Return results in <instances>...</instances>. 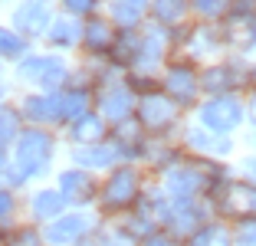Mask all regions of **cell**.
<instances>
[{
	"label": "cell",
	"mask_w": 256,
	"mask_h": 246,
	"mask_svg": "<svg viewBox=\"0 0 256 246\" xmlns=\"http://www.w3.org/2000/svg\"><path fill=\"white\" fill-rule=\"evenodd\" d=\"M53 161V134L43 128H26L16 134V168L14 180H26Z\"/></svg>",
	"instance_id": "6da1fadb"
},
{
	"label": "cell",
	"mask_w": 256,
	"mask_h": 246,
	"mask_svg": "<svg viewBox=\"0 0 256 246\" xmlns=\"http://www.w3.org/2000/svg\"><path fill=\"white\" fill-rule=\"evenodd\" d=\"M197 118H200V125L207 128V132L230 134V132H236V128L243 125L246 105H243L234 92H230V96H217V98H210V102H204L200 108H197Z\"/></svg>",
	"instance_id": "7a4b0ae2"
},
{
	"label": "cell",
	"mask_w": 256,
	"mask_h": 246,
	"mask_svg": "<svg viewBox=\"0 0 256 246\" xmlns=\"http://www.w3.org/2000/svg\"><path fill=\"white\" fill-rule=\"evenodd\" d=\"M138 180H142V174L135 171V168H115L112 174H108L106 187H102V207L115 210V207H128L132 204V197L138 194Z\"/></svg>",
	"instance_id": "3957f363"
},
{
	"label": "cell",
	"mask_w": 256,
	"mask_h": 246,
	"mask_svg": "<svg viewBox=\"0 0 256 246\" xmlns=\"http://www.w3.org/2000/svg\"><path fill=\"white\" fill-rule=\"evenodd\" d=\"M138 118L144 128H154V132H164L178 122V102L171 96H158V92H148V96L138 102Z\"/></svg>",
	"instance_id": "277c9868"
},
{
	"label": "cell",
	"mask_w": 256,
	"mask_h": 246,
	"mask_svg": "<svg viewBox=\"0 0 256 246\" xmlns=\"http://www.w3.org/2000/svg\"><path fill=\"white\" fill-rule=\"evenodd\" d=\"M16 30H23V36H40L50 30V0H23L14 10Z\"/></svg>",
	"instance_id": "5b68a950"
},
{
	"label": "cell",
	"mask_w": 256,
	"mask_h": 246,
	"mask_svg": "<svg viewBox=\"0 0 256 246\" xmlns=\"http://www.w3.org/2000/svg\"><path fill=\"white\" fill-rule=\"evenodd\" d=\"M164 89L178 105H190L197 98V92H200V79H197V72L190 66H181V62H178V66L168 69Z\"/></svg>",
	"instance_id": "8992f818"
},
{
	"label": "cell",
	"mask_w": 256,
	"mask_h": 246,
	"mask_svg": "<svg viewBox=\"0 0 256 246\" xmlns=\"http://www.w3.org/2000/svg\"><path fill=\"white\" fill-rule=\"evenodd\" d=\"M20 112H23V118H30L33 125L62 122V96H26Z\"/></svg>",
	"instance_id": "52a82bcc"
},
{
	"label": "cell",
	"mask_w": 256,
	"mask_h": 246,
	"mask_svg": "<svg viewBox=\"0 0 256 246\" xmlns=\"http://www.w3.org/2000/svg\"><path fill=\"white\" fill-rule=\"evenodd\" d=\"M224 204H226V214L256 216V184L253 180H234V184H226Z\"/></svg>",
	"instance_id": "ba28073f"
},
{
	"label": "cell",
	"mask_w": 256,
	"mask_h": 246,
	"mask_svg": "<svg viewBox=\"0 0 256 246\" xmlns=\"http://www.w3.org/2000/svg\"><path fill=\"white\" fill-rule=\"evenodd\" d=\"M132 105H135V96H132V89L122 86V82H112V86H106V89L98 92V108H102V115H108V118L122 122L132 112Z\"/></svg>",
	"instance_id": "9c48e42d"
},
{
	"label": "cell",
	"mask_w": 256,
	"mask_h": 246,
	"mask_svg": "<svg viewBox=\"0 0 256 246\" xmlns=\"http://www.w3.org/2000/svg\"><path fill=\"white\" fill-rule=\"evenodd\" d=\"M184 142H188L190 151H204V154H217V158H224V154L234 151V144H230L226 134H214V132H207L204 125L190 128V132L184 134Z\"/></svg>",
	"instance_id": "30bf717a"
},
{
	"label": "cell",
	"mask_w": 256,
	"mask_h": 246,
	"mask_svg": "<svg viewBox=\"0 0 256 246\" xmlns=\"http://www.w3.org/2000/svg\"><path fill=\"white\" fill-rule=\"evenodd\" d=\"M226 43L234 50H253L256 46V16L253 14H234L226 23Z\"/></svg>",
	"instance_id": "8fae6325"
},
{
	"label": "cell",
	"mask_w": 256,
	"mask_h": 246,
	"mask_svg": "<svg viewBox=\"0 0 256 246\" xmlns=\"http://www.w3.org/2000/svg\"><path fill=\"white\" fill-rule=\"evenodd\" d=\"M69 138H72L76 144H98L102 138H106V125H102V115H79V118L69 125Z\"/></svg>",
	"instance_id": "7c38bea8"
},
{
	"label": "cell",
	"mask_w": 256,
	"mask_h": 246,
	"mask_svg": "<svg viewBox=\"0 0 256 246\" xmlns=\"http://www.w3.org/2000/svg\"><path fill=\"white\" fill-rule=\"evenodd\" d=\"M72 161L82 168H112L118 161V148H106V144H79V151H72Z\"/></svg>",
	"instance_id": "4fadbf2b"
},
{
	"label": "cell",
	"mask_w": 256,
	"mask_h": 246,
	"mask_svg": "<svg viewBox=\"0 0 256 246\" xmlns=\"http://www.w3.org/2000/svg\"><path fill=\"white\" fill-rule=\"evenodd\" d=\"M168 190H171L174 197H188L194 194L197 187H200V171L197 168H190V164H174L171 171H168Z\"/></svg>",
	"instance_id": "5bb4252c"
},
{
	"label": "cell",
	"mask_w": 256,
	"mask_h": 246,
	"mask_svg": "<svg viewBox=\"0 0 256 246\" xmlns=\"http://www.w3.org/2000/svg\"><path fill=\"white\" fill-rule=\"evenodd\" d=\"M200 89L214 92V96H230L236 89V72L234 66H210L200 76Z\"/></svg>",
	"instance_id": "9a60e30c"
},
{
	"label": "cell",
	"mask_w": 256,
	"mask_h": 246,
	"mask_svg": "<svg viewBox=\"0 0 256 246\" xmlns=\"http://www.w3.org/2000/svg\"><path fill=\"white\" fill-rule=\"evenodd\" d=\"M60 187H62V194H66L69 200H76V204H82L86 197L96 194V184H92V178L86 171H62L60 174Z\"/></svg>",
	"instance_id": "2e32d148"
},
{
	"label": "cell",
	"mask_w": 256,
	"mask_h": 246,
	"mask_svg": "<svg viewBox=\"0 0 256 246\" xmlns=\"http://www.w3.org/2000/svg\"><path fill=\"white\" fill-rule=\"evenodd\" d=\"M82 46H86V50H92V52L108 50V46H112V33H108V23H106V20H98V16L86 23V30H82Z\"/></svg>",
	"instance_id": "e0dca14e"
},
{
	"label": "cell",
	"mask_w": 256,
	"mask_h": 246,
	"mask_svg": "<svg viewBox=\"0 0 256 246\" xmlns=\"http://www.w3.org/2000/svg\"><path fill=\"white\" fill-rule=\"evenodd\" d=\"M82 36L79 33V26H76V20H53L50 23V30H46V40H50V46H60V50H69V46H76V40Z\"/></svg>",
	"instance_id": "ac0fdd59"
},
{
	"label": "cell",
	"mask_w": 256,
	"mask_h": 246,
	"mask_svg": "<svg viewBox=\"0 0 256 246\" xmlns=\"http://www.w3.org/2000/svg\"><path fill=\"white\" fill-rule=\"evenodd\" d=\"M144 10H148V0H115L112 4V20L122 23V26H135Z\"/></svg>",
	"instance_id": "d6986e66"
},
{
	"label": "cell",
	"mask_w": 256,
	"mask_h": 246,
	"mask_svg": "<svg viewBox=\"0 0 256 246\" xmlns=\"http://www.w3.org/2000/svg\"><path fill=\"white\" fill-rule=\"evenodd\" d=\"M184 0H154L151 4V10H154V20L164 23V26H171V23H178L184 16Z\"/></svg>",
	"instance_id": "ffe728a7"
},
{
	"label": "cell",
	"mask_w": 256,
	"mask_h": 246,
	"mask_svg": "<svg viewBox=\"0 0 256 246\" xmlns=\"http://www.w3.org/2000/svg\"><path fill=\"white\" fill-rule=\"evenodd\" d=\"M115 142H118V144H115L118 151L128 144V148H132V154H138V151H142V128H138L135 122H125V118H122V125L115 128Z\"/></svg>",
	"instance_id": "44dd1931"
},
{
	"label": "cell",
	"mask_w": 256,
	"mask_h": 246,
	"mask_svg": "<svg viewBox=\"0 0 256 246\" xmlns=\"http://www.w3.org/2000/svg\"><path fill=\"white\" fill-rule=\"evenodd\" d=\"M60 210H62V194H56V190H40L33 197V214L36 216H53Z\"/></svg>",
	"instance_id": "7402d4cb"
},
{
	"label": "cell",
	"mask_w": 256,
	"mask_h": 246,
	"mask_svg": "<svg viewBox=\"0 0 256 246\" xmlns=\"http://www.w3.org/2000/svg\"><path fill=\"white\" fill-rule=\"evenodd\" d=\"M86 105H89V96H86V92H69V96H62V122H76L79 115H86Z\"/></svg>",
	"instance_id": "603a6c76"
},
{
	"label": "cell",
	"mask_w": 256,
	"mask_h": 246,
	"mask_svg": "<svg viewBox=\"0 0 256 246\" xmlns=\"http://www.w3.org/2000/svg\"><path fill=\"white\" fill-rule=\"evenodd\" d=\"M46 62H50V56H26L16 72H20V79H26V82H40L43 72H46Z\"/></svg>",
	"instance_id": "cb8c5ba5"
},
{
	"label": "cell",
	"mask_w": 256,
	"mask_h": 246,
	"mask_svg": "<svg viewBox=\"0 0 256 246\" xmlns=\"http://www.w3.org/2000/svg\"><path fill=\"white\" fill-rule=\"evenodd\" d=\"M23 50H26V43L20 40V33L4 30V26H0V56H7V60H16V56H23Z\"/></svg>",
	"instance_id": "d4e9b609"
},
{
	"label": "cell",
	"mask_w": 256,
	"mask_h": 246,
	"mask_svg": "<svg viewBox=\"0 0 256 246\" xmlns=\"http://www.w3.org/2000/svg\"><path fill=\"white\" fill-rule=\"evenodd\" d=\"M20 134V112L14 108H0V144H7L10 138Z\"/></svg>",
	"instance_id": "484cf974"
},
{
	"label": "cell",
	"mask_w": 256,
	"mask_h": 246,
	"mask_svg": "<svg viewBox=\"0 0 256 246\" xmlns=\"http://www.w3.org/2000/svg\"><path fill=\"white\" fill-rule=\"evenodd\" d=\"M62 79H66V62L56 60V56H50V62H46V72H43V79H40L36 86H43V89H56Z\"/></svg>",
	"instance_id": "4316f807"
},
{
	"label": "cell",
	"mask_w": 256,
	"mask_h": 246,
	"mask_svg": "<svg viewBox=\"0 0 256 246\" xmlns=\"http://www.w3.org/2000/svg\"><path fill=\"white\" fill-rule=\"evenodd\" d=\"M86 226V220L82 216H66V220H60V224L53 226V233L50 236L53 240H72V236H79V230Z\"/></svg>",
	"instance_id": "83f0119b"
},
{
	"label": "cell",
	"mask_w": 256,
	"mask_h": 246,
	"mask_svg": "<svg viewBox=\"0 0 256 246\" xmlns=\"http://www.w3.org/2000/svg\"><path fill=\"white\" fill-rule=\"evenodd\" d=\"M197 10L207 16H224L230 10V0H197Z\"/></svg>",
	"instance_id": "f1b7e54d"
},
{
	"label": "cell",
	"mask_w": 256,
	"mask_h": 246,
	"mask_svg": "<svg viewBox=\"0 0 256 246\" xmlns=\"http://www.w3.org/2000/svg\"><path fill=\"white\" fill-rule=\"evenodd\" d=\"M62 4H66V10L69 14H92V7H96V0H62Z\"/></svg>",
	"instance_id": "f546056e"
},
{
	"label": "cell",
	"mask_w": 256,
	"mask_h": 246,
	"mask_svg": "<svg viewBox=\"0 0 256 246\" xmlns=\"http://www.w3.org/2000/svg\"><path fill=\"white\" fill-rule=\"evenodd\" d=\"M243 171H246V178H253V184H256V151L243 161Z\"/></svg>",
	"instance_id": "4dcf8cb0"
},
{
	"label": "cell",
	"mask_w": 256,
	"mask_h": 246,
	"mask_svg": "<svg viewBox=\"0 0 256 246\" xmlns=\"http://www.w3.org/2000/svg\"><path fill=\"white\" fill-rule=\"evenodd\" d=\"M10 210H14V197H10V194H4V190H0V216H7Z\"/></svg>",
	"instance_id": "1f68e13d"
},
{
	"label": "cell",
	"mask_w": 256,
	"mask_h": 246,
	"mask_svg": "<svg viewBox=\"0 0 256 246\" xmlns=\"http://www.w3.org/2000/svg\"><path fill=\"white\" fill-rule=\"evenodd\" d=\"M246 115H250V122L256 125V92H253V98H250V108H246Z\"/></svg>",
	"instance_id": "d6a6232c"
},
{
	"label": "cell",
	"mask_w": 256,
	"mask_h": 246,
	"mask_svg": "<svg viewBox=\"0 0 256 246\" xmlns=\"http://www.w3.org/2000/svg\"><path fill=\"white\" fill-rule=\"evenodd\" d=\"M250 76H253V82H256V62H253V69H250Z\"/></svg>",
	"instance_id": "836d02e7"
},
{
	"label": "cell",
	"mask_w": 256,
	"mask_h": 246,
	"mask_svg": "<svg viewBox=\"0 0 256 246\" xmlns=\"http://www.w3.org/2000/svg\"><path fill=\"white\" fill-rule=\"evenodd\" d=\"M0 96H4V86H0Z\"/></svg>",
	"instance_id": "e575fe53"
}]
</instances>
